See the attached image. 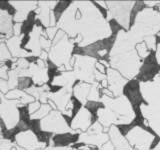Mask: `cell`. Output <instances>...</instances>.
<instances>
[{
    "label": "cell",
    "mask_w": 160,
    "mask_h": 150,
    "mask_svg": "<svg viewBox=\"0 0 160 150\" xmlns=\"http://www.w3.org/2000/svg\"><path fill=\"white\" fill-rule=\"evenodd\" d=\"M73 88H60L55 92H50L48 103L51 105L52 108L63 112L69 102L72 100Z\"/></svg>",
    "instance_id": "cell-12"
},
{
    "label": "cell",
    "mask_w": 160,
    "mask_h": 150,
    "mask_svg": "<svg viewBox=\"0 0 160 150\" xmlns=\"http://www.w3.org/2000/svg\"><path fill=\"white\" fill-rule=\"evenodd\" d=\"M92 84H89L83 81H79L73 87V96L79 103L86 105L88 102V96L90 93Z\"/></svg>",
    "instance_id": "cell-23"
},
{
    "label": "cell",
    "mask_w": 160,
    "mask_h": 150,
    "mask_svg": "<svg viewBox=\"0 0 160 150\" xmlns=\"http://www.w3.org/2000/svg\"><path fill=\"white\" fill-rule=\"evenodd\" d=\"M136 2H106L107 12L106 19L114 20L123 27L125 31H128L130 27L131 13Z\"/></svg>",
    "instance_id": "cell-7"
},
{
    "label": "cell",
    "mask_w": 160,
    "mask_h": 150,
    "mask_svg": "<svg viewBox=\"0 0 160 150\" xmlns=\"http://www.w3.org/2000/svg\"><path fill=\"white\" fill-rule=\"evenodd\" d=\"M96 59L89 55L74 54L71 59L72 70L76 75L77 80L89 84H95V64Z\"/></svg>",
    "instance_id": "cell-6"
},
{
    "label": "cell",
    "mask_w": 160,
    "mask_h": 150,
    "mask_svg": "<svg viewBox=\"0 0 160 150\" xmlns=\"http://www.w3.org/2000/svg\"><path fill=\"white\" fill-rule=\"evenodd\" d=\"M0 102H1V98H0Z\"/></svg>",
    "instance_id": "cell-39"
},
{
    "label": "cell",
    "mask_w": 160,
    "mask_h": 150,
    "mask_svg": "<svg viewBox=\"0 0 160 150\" xmlns=\"http://www.w3.org/2000/svg\"><path fill=\"white\" fill-rule=\"evenodd\" d=\"M125 138L135 150H152L155 135L138 125L130 128L125 133Z\"/></svg>",
    "instance_id": "cell-8"
},
{
    "label": "cell",
    "mask_w": 160,
    "mask_h": 150,
    "mask_svg": "<svg viewBox=\"0 0 160 150\" xmlns=\"http://www.w3.org/2000/svg\"><path fill=\"white\" fill-rule=\"evenodd\" d=\"M135 50H136V52L138 54V56L140 59H146L148 58L150 55H151V51H150V49L147 47L146 43L144 41L142 42H139L136 44V46H135Z\"/></svg>",
    "instance_id": "cell-26"
},
{
    "label": "cell",
    "mask_w": 160,
    "mask_h": 150,
    "mask_svg": "<svg viewBox=\"0 0 160 150\" xmlns=\"http://www.w3.org/2000/svg\"><path fill=\"white\" fill-rule=\"evenodd\" d=\"M44 33L45 31H43L42 26L37 24L33 25L32 30L29 33V39L24 46V49L31 53L32 57H39L43 51L41 47V38Z\"/></svg>",
    "instance_id": "cell-15"
},
{
    "label": "cell",
    "mask_w": 160,
    "mask_h": 150,
    "mask_svg": "<svg viewBox=\"0 0 160 150\" xmlns=\"http://www.w3.org/2000/svg\"><path fill=\"white\" fill-rule=\"evenodd\" d=\"M100 102L104 107H107L116 116V125H129L134 120L136 113L133 109V105L129 101L126 95H121L119 97H110L107 95H102Z\"/></svg>",
    "instance_id": "cell-4"
},
{
    "label": "cell",
    "mask_w": 160,
    "mask_h": 150,
    "mask_svg": "<svg viewBox=\"0 0 160 150\" xmlns=\"http://www.w3.org/2000/svg\"><path fill=\"white\" fill-rule=\"evenodd\" d=\"M92 112L85 106H81L71 120L70 127L72 130L80 134V132H86L92 125Z\"/></svg>",
    "instance_id": "cell-13"
},
{
    "label": "cell",
    "mask_w": 160,
    "mask_h": 150,
    "mask_svg": "<svg viewBox=\"0 0 160 150\" xmlns=\"http://www.w3.org/2000/svg\"><path fill=\"white\" fill-rule=\"evenodd\" d=\"M143 41L146 43L147 47L150 49V51H156V48H157V36L156 35L146 37Z\"/></svg>",
    "instance_id": "cell-29"
},
{
    "label": "cell",
    "mask_w": 160,
    "mask_h": 150,
    "mask_svg": "<svg viewBox=\"0 0 160 150\" xmlns=\"http://www.w3.org/2000/svg\"><path fill=\"white\" fill-rule=\"evenodd\" d=\"M74 49V42L68 35L59 29L56 36L52 40V45L48 52V58L58 71H71V59L73 57L72 52Z\"/></svg>",
    "instance_id": "cell-3"
},
{
    "label": "cell",
    "mask_w": 160,
    "mask_h": 150,
    "mask_svg": "<svg viewBox=\"0 0 160 150\" xmlns=\"http://www.w3.org/2000/svg\"><path fill=\"white\" fill-rule=\"evenodd\" d=\"M28 71L29 77L31 78V82L35 86H43L49 81L48 65L46 61L37 58L35 61L30 62Z\"/></svg>",
    "instance_id": "cell-11"
},
{
    "label": "cell",
    "mask_w": 160,
    "mask_h": 150,
    "mask_svg": "<svg viewBox=\"0 0 160 150\" xmlns=\"http://www.w3.org/2000/svg\"><path fill=\"white\" fill-rule=\"evenodd\" d=\"M155 58H156V61H157V63L160 65V42L157 44L156 53H155Z\"/></svg>",
    "instance_id": "cell-35"
},
{
    "label": "cell",
    "mask_w": 160,
    "mask_h": 150,
    "mask_svg": "<svg viewBox=\"0 0 160 150\" xmlns=\"http://www.w3.org/2000/svg\"><path fill=\"white\" fill-rule=\"evenodd\" d=\"M109 138L114 145L115 150H134V148L129 144L127 139L120 131L119 128L115 125H112L109 128Z\"/></svg>",
    "instance_id": "cell-19"
},
{
    "label": "cell",
    "mask_w": 160,
    "mask_h": 150,
    "mask_svg": "<svg viewBox=\"0 0 160 150\" xmlns=\"http://www.w3.org/2000/svg\"><path fill=\"white\" fill-rule=\"evenodd\" d=\"M15 9L13 15L14 23H23L27 19L29 13L37 9L38 1H9L8 2Z\"/></svg>",
    "instance_id": "cell-16"
},
{
    "label": "cell",
    "mask_w": 160,
    "mask_h": 150,
    "mask_svg": "<svg viewBox=\"0 0 160 150\" xmlns=\"http://www.w3.org/2000/svg\"><path fill=\"white\" fill-rule=\"evenodd\" d=\"M4 96V95L2 94V92H1V90H0V98H2Z\"/></svg>",
    "instance_id": "cell-36"
},
{
    "label": "cell",
    "mask_w": 160,
    "mask_h": 150,
    "mask_svg": "<svg viewBox=\"0 0 160 150\" xmlns=\"http://www.w3.org/2000/svg\"><path fill=\"white\" fill-rule=\"evenodd\" d=\"M75 4V33L72 39L79 47H88L112 35V28L107 19L93 2L74 1Z\"/></svg>",
    "instance_id": "cell-1"
},
{
    "label": "cell",
    "mask_w": 160,
    "mask_h": 150,
    "mask_svg": "<svg viewBox=\"0 0 160 150\" xmlns=\"http://www.w3.org/2000/svg\"><path fill=\"white\" fill-rule=\"evenodd\" d=\"M136 43L160 32V12L153 8H144L135 15L133 25L128 30Z\"/></svg>",
    "instance_id": "cell-2"
},
{
    "label": "cell",
    "mask_w": 160,
    "mask_h": 150,
    "mask_svg": "<svg viewBox=\"0 0 160 150\" xmlns=\"http://www.w3.org/2000/svg\"><path fill=\"white\" fill-rule=\"evenodd\" d=\"M107 141H109V135L106 133L88 134L86 132L80 133L76 140L77 143H82L83 145H88V146H97L99 148Z\"/></svg>",
    "instance_id": "cell-18"
},
{
    "label": "cell",
    "mask_w": 160,
    "mask_h": 150,
    "mask_svg": "<svg viewBox=\"0 0 160 150\" xmlns=\"http://www.w3.org/2000/svg\"><path fill=\"white\" fill-rule=\"evenodd\" d=\"M8 67L6 63H0V79L8 80Z\"/></svg>",
    "instance_id": "cell-32"
},
{
    "label": "cell",
    "mask_w": 160,
    "mask_h": 150,
    "mask_svg": "<svg viewBox=\"0 0 160 150\" xmlns=\"http://www.w3.org/2000/svg\"><path fill=\"white\" fill-rule=\"evenodd\" d=\"M41 102H39V101H37V100H35V101H33L32 103H30L29 105H28V114H29V116L30 115H32V114H34L35 112L37 111V110L41 107Z\"/></svg>",
    "instance_id": "cell-31"
},
{
    "label": "cell",
    "mask_w": 160,
    "mask_h": 150,
    "mask_svg": "<svg viewBox=\"0 0 160 150\" xmlns=\"http://www.w3.org/2000/svg\"><path fill=\"white\" fill-rule=\"evenodd\" d=\"M27 94L31 95V96L37 100V101L41 102L42 104L48 103L49 94H50V87L48 85H43V86H35V85H30V87L24 90Z\"/></svg>",
    "instance_id": "cell-22"
},
{
    "label": "cell",
    "mask_w": 160,
    "mask_h": 150,
    "mask_svg": "<svg viewBox=\"0 0 160 150\" xmlns=\"http://www.w3.org/2000/svg\"><path fill=\"white\" fill-rule=\"evenodd\" d=\"M14 61L11 53H10L9 49L7 48L5 42H2L0 44V63H5L6 61Z\"/></svg>",
    "instance_id": "cell-27"
},
{
    "label": "cell",
    "mask_w": 160,
    "mask_h": 150,
    "mask_svg": "<svg viewBox=\"0 0 160 150\" xmlns=\"http://www.w3.org/2000/svg\"><path fill=\"white\" fill-rule=\"evenodd\" d=\"M91 150H95V149H91Z\"/></svg>",
    "instance_id": "cell-40"
},
{
    "label": "cell",
    "mask_w": 160,
    "mask_h": 150,
    "mask_svg": "<svg viewBox=\"0 0 160 150\" xmlns=\"http://www.w3.org/2000/svg\"><path fill=\"white\" fill-rule=\"evenodd\" d=\"M59 31V28L57 26H54V27H48L45 29V34H46V36L49 40H52L55 38V36H56L57 32Z\"/></svg>",
    "instance_id": "cell-30"
},
{
    "label": "cell",
    "mask_w": 160,
    "mask_h": 150,
    "mask_svg": "<svg viewBox=\"0 0 160 150\" xmlns=\"http://www.w3.org/2000/svg\"><path fill=\"white\" fill-rule=\"evenodd\" d=\"M39 129L41 132L50 133L54 135H64V134H78V132L71 129L67 123L63 114L58 110L53 109L47 116L39 121Z\"/></svg>",
    "instance_id": "cell-5"
},
{
    "label": "cell",
    "mask_w": 160,
    "mask_h": 150,
    "mask_svg": "<svg viewBox=\"0 0 160 150\" xmlns=\"http://www.w3.org/2000/svg\"><path fill=\"white\" fill-rule=\"evenodd\" d=\"M21 34H22V24L21 23H14L13 35L14 36H20Z\"/></svg>",
    "instance_id": "cell-34"
},
{
    "label": "cell",
    "mask_w": 160,
    "mask_h": 150,
    "mask_svg": "<svg viewBox=\"0 0 160 150\" xmlns=\"http://www.w3.org/2000/svg\"><path fill=\"white\" fill-rule=\"evenodd\" d=\"M14 142L10 139L4 138L2 134H0V150H12Z\"/></svg>",
    "instance_id": "cell-28"
},
{
    "label": "cell",
    "mask_w": 160,
    "mask_h": 150,
    "mask_svg": "<svg viewBox=\"0 0 160 150\" xmlns=\"http://www.w3.org/2000/svg\"><path fill=\"white\" fill-rule=\"evenodd\" d=\"M2 42H3V40H2V38H1V39H0V44H1Z\"/></svg>",
    "instance_id": "cell-38"
},
{
    "label": "cell",
    "mask_w": 160,
    "mask_h": 150,
    "mask_svg": "<svg viewBox=\"0 0 160 150\" xmlns=\"http://www.w3.org/2000/svg\"><path fill=\"white\" fill-rule=\"evenodd\" d=\"M76 80H77V77L73 70H71V71H64V72H60L58 75H55L53 77L51 85L61 87V88L63 87L73 88Z\"/></svg>",
    "instance_id": "cell-20"
},
{
    "label": "cell",
    "mask_w": 160,
    "mask_h": 150,
    "mask_svg": "<svg viewBox=\"0 0 160 150\" xmlns=\"http://www.w3.org/2000/svg\"><path fill=\"white\" fill-rule=\"evenodd\" d=\"M39 150H73L71 146H61V145H49L46 146L43 149H39Z\"/></svg>",
    "instance_id": "cell-33"
},
{
    "label": "cell",
    "mask_w": 160,
    "mask_h": 150,
    "mask_svg": "<svg viewBox=\"0 0 160 150\" xmlns=\"http://www.w3.org/2000/svg\"><path fill=\"white\" fill-rule=\"evenodd\" d=\"M1 131H2V128H1V125H0V134H1Z\"/></svg>",
    "instance_id": "cell-37"
},
{
    "label": "cell",
    "mask_w": 160,
    "mask_h": 150,
    "mask_svg": "<svg viewBox=\"0 0 160 150\" xmlns=\"http://www.w3.org/2000/svg\"><path fill=\"white\" fill-rule=\"evenodd\" d=\"M13 16L7 10L0 9V34H3L5 39L13 36Z\"/></svg>",
    "instance_id": "cell-21"
},
{
    "label": "cell",
    "mask_w": 160,
    "mask_h": 150,
    "mask_svg": "<svg viewBox=\"0 0 160 150\" xmlns=\"http://www.w3.org/2000/svg\"><path fill=\"white\" fill-rule=\"evenodd\" d=\"M19 86V76L16 70L10 69L8 72V80L0 79V90L3 95L8 93L13 89H16Z\"/></svg>",
    "instance_id": "cell-24"
},
{
    "label": "cell",
    "mask_w": 160,
    "mask_h": 150,
    "mask_svg": "<svg viewBox=\"0 0 160 150\" xmlns=\"http://www.w3.org/2000/svg\"><path fill=\"white\" fill-rule=\"evenodd\" d=\"M14 143L24 150H39L46 147V142L40 141L32 130L25 129L14 136Z\"/></svg>",
    "instance_id": "cell-10"
},
{
    "label": "cell",
    "mask_w": 160,
    "mask_h": 150,
    "mask_svg": "<svg viewBox=\"0 0 160 150\" xmlns=\"http://www.w3.org/2000/svg\"><path fill=\"white\" fill-rule=\"evenodd\" d=\"M52 110H53V108L49 103L41 104V107H40L34 114L30 115L29 118L31 120H39V121H40V120L43 119L45 116H47V115L51 112Z\"/></svg>",
    "instance_id": "cell-25"
},
{
    "label": "cell",
    "mask_w": 160,
    "mask_h": 150,
    "mask_svg": "<svg viewBox=\"0 0 160 150\" xmlns=\"http://www.w3.org/2000/svg\"><path fill=\"white\" fill-rule=\"evenodd\" d=\"M106 79L108 82L109 91L113 94L114 97H119L123 95L122 92L128 82L126 78L123 77L117 70L108 67L106 71Z\"/></svg>",
    "instance_id": "cell-14"
},
{
    "label": "cell",
    "mask_w": 160,
    "mask_h": 150,
    "mask_svg": "<svg viewBox=\"0 0 160 150\" xmlns=\"http://www.w3.org/2000/svg\"><path fill=\"white\" fill-rule=\"evenodd\" d=\"M0 118L6 130H13L20 122V111L18 101L8 100L4 96L0 102Z\"/></svg>",
    "instance_id": "cell-9"
},
{
    "label": "cell",
    "mask_w": 160,
    "mask_h": 150,
    "mask_svg": "<svg viewBox=\"0 0 160 150\" xmlns=\"http://www.w3.org/2000/svg\"><path fill=\"white\" fill-rule=\"evenodd\" d=\"M24 36L25 35L22 33L20 36H14L13 35L12 37H10L8 39H5V44H6L7 48L9 49L10 53H11L14 61L17 59H20V58L32 57L31 53H30L29 51H27V50L24 49V48H21L22 40H23Z\"/></svg>",
    "instance_id": "cell-17"
}]
</instances>
